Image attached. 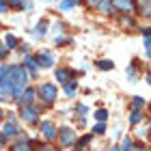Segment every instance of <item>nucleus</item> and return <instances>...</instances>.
I'll use <instances>...</instances> for the list:
<instances>
[{
	"instance_id": "f257e3e1",
	"label": "nucleus",
	"mask_w": 151,
	"mask_h": 151,
	"mask_svg": "<svg viewBox=\"0 0 151 151\" xmlns=\"http://www.w3.org/2000/svg\"><path fill=\"white\" fill-rule=\"evenodd\" d=\"M26 82H28V71H26L24 67H11V69L6 71V78H4L2 88L11 91V93L17 97V95L24 91Z\"/></svg>"
},
{
	"instance_id": "f03ea898",
	"label": "nucleus",
	"mask_w": 151,
	"mask_h": 151,
	"mask_svg": "<svg viewBox=\"0 0 151 151\" xmlns=\"http://www.w3.org/2000/svg\"><path fill=\"white\" fill-rule=\"evenodd\" d=\"M39 95L45 101H54V97H56V86H54V84H43L41 91H39Z\"/></svg>"
},
{
	"instance_id": "7ed1b4c3",
	"label": "nucleus",
	"mask_w": 151,
	"mask_h": 151,
	"mask_svg": "<svg viewBox=\"0 0 151 151\" xmlns=\"http://www.w3.org/2000/svg\"><path fill=\"white\" fill-rule=\"evenodd\" d=\"M73 140H76V134H73L71 127H63V129H60V142H63L65 147L73 145Z\"/></svg>"
},
{
	"instance_id": "20e7f679",
	"label": "nucleus",
	"mask_w": 151,
	"mask_h": 151,
	"mask_svg": "<svg viewBox=\"0 0 151 151\" xmlns=\"http://www.w3.org/2000/svg\"><path fill=\"white\" fill-rule=\"evenodd\" d=\"M37 63H39L41 67H52V65H54V56H52L50 52H41L39 58H37Z\"/></svg>"
},
{
	"instance_id": "39448f33",
	"label": "nucleus",
	"mask_w": 151,
	"mask_h": 151,
	"mask_svg": "<svg viewBox=\"0 0 151 151\" xmlns=\"http://www.w3.org/2000/svg\"><path fill=\"white\" fill-rule=\"evenodd\" d=\"M22 116H24V121H28V123H35V121H37V110H35V108H28V106H24V108H22Z\"/></svg>"
},
{
	"instance_id": "423d86ee",
	"label": "nucleus",
	"mask_w": 151,
	"mask_h": 151,
	"mask_svg": "<svg viewBox=\"0 0 151 151\" xmlns=\"http://www.w3.org/2000/svg\"><path fill=\"white\" fill-rule=\"evenodd\" d=\"M41 129H43V136H45V138H50V140L56 136V127H54L50 121H45L43 125H41Z\"/></svg>"
},
{
	"instance_id": "0eeeda50",
	"label": "nucleus",
	"mask_w": 151,
	"mask_h": 151,
	"mask_svg": "<svg viewBox=\"0 0 151 151\" xmlns=\"http://www.w3.org/2000/svg\"><path fill=\"white\" fill-rule=\"evenodd\" d=\"M32 99H35V91H32V88H26V93L22 95L19 101H22V104H28V101H32Z\"/></svg>"
},
{
	"instance_id": "6e6552de",
	"label": "nucleus",
	"mask_w": 151,
	"mask_h": 151,
	"mask_svg": "<svg viewBox=\"0 0 151 151\" xmlns=\"http://www.w3.org/2000/svg\"><path fill=\"white\" fill-rule=\"evenodd\" d=\"M112 2H114V6H119V9H125V11L132 9V2H129V0H112Z\"/></svg>"
},
{
	"instance_id": "1a4fd4ad",
	"label": "nucleus",
	"mask_w": 151,
	"mask_h": 151,
	"mask_svg": "<svg viewBox=\"0 0 151 151\" xmlns=\"http://www.w3.org/2000/svg\"><path fill=\"white\" fill-rule=\"evenodd\" d=\"M56 78L67 84V80H69V71H67V69H58V71H56Z\"/></svg>"
},
{
	"instance_id": "9d476101",
	"label": "nucleus",
	"mask_w": 151,
	"mask_h": 151,
	"mask_svg": "<svg viewBox=\"0 0 151 151\" xmlns=\"http://www.w3.org/2000/svg\"><path fill=\"white\" fill-rule=\"evenodd\" d=\"M73 93H76V82H69V84H65V95H67V97H71Z\"/></svg>"
},
{
	"instance_id": "9b49d317",
	"label": "nucleus",
	"mask_w": 151,
	"mask_h": 151,
	"mask_svg": "<svg viewBox=\"0 0 151 151\" xmlns=\"http://www.w3.org/2000/svg\"><path fill=\"white\" fill-rule=\"evenodd\" d=\"M43 32H45V22H41L37 28H35V37H37V39H41V37H43Z\"/></svg>"
},
{
	"instance_id": "f8f14e48",
	"label": "nucleus",
	"mask_w": 151,
	"mask_h": 151,
	"mask_svg": "<svg viewBox=\"0 0 151 151\" xmlns=\"http://www.w3.org/2000/svg\"><path fill=\"white\" fill-rule=\"evenodd\" d=\"M78 4V0H63V2H60V9H71V6H76Z\"/></svg>"
},
{
	"instance_id": "ddd939ff",
	"label": "nucleus",
	"mask_w": 151,
	"mask_h": 151,
	"mask_svg": "<svg viewBox=\"0 0 151 151\" xmlns=\"http://www.w3.org/2000/svg\"><path fill=\"white\" fill-rule=\"evenodd\" d=\"M24 63H26V67H28V69H32V71H35V69H37V60H35V58H30V56H26V60H24Z\"/></svg>"
},
{
	"instance_id": "4468645a",
	"label": "nucleus",
	"mask_w": 151,
	"mask_h": 151,
	"mask_svg": "<svg viewBox=\"0 0 151 151\" xmlns=\"http://www.w3.org/2000/svg\"><path fill=\"white\" fill-rule=\"evenodd\" d=\"M17 45V39L13 35H6V47H15Z\"/></svg>"
},
{
	"instance_id": "2eb2a0df",
	"label": "nucleus",
	"mask_w": 151,
	"mask_h": 151,
	"mask_svg": "<svg viewBox=\"0 0 151 151\" xmlns=\"http://www.w3.org/2000/svg\"><path fill=\"white\" fill-rule=\"evenodd\" d=\"M15 132H17V125H13V123H9V125L4 127V132H2V134L6 136V134H15Z\"/></svg>"
},
{
	"instance_id": "dca6fc26",
	"label": "nucleus",
	"mask_w": 151,
	"mask_h": 151,
	"mask_svg": "<svg viewBox=\"0 0 151 151\" xmlns=\"http://www.w3.org/2000/svg\"><path fill=\"white\" fill-rule=\"evenodd\" d=\"M97 67H99V69H112V63H110V60H99Z\"/></svg>"
},
{
	"instance_id": "f3484780",
	"label": "nucleus",
	"mask_w": 151,
	"mask_h": 151,
	"mask_svg": "<svg viewBox=\"0 0 151 151\" xmlns=\"http://www.w3.org/2000/svg\"><path fill=\"white\" fill-rule=\"evenodd\" d=\"M140 11L145 13V15L149 13V0H140Z\"/></svg>"
},
{
	"instance_id": "a211bd4d",
	"label": "nucleus",
	"mask_w": 151,
	"mask_h": 151,
	"mask_svg": "<svg viewBox=\"0 0 151 151\" xmlns=\"http://www.w3.org/2000/svg\"><path fill=\"white\" fill-rule=\"evenodd\" d=\"M95 116H97L99 121H106V119H108V112H106V110H97V112H95Z\"/></svg>"
},
{
	"instance_id": "6ab92c4d",
	"label": "nucleus",
	"mask_w": 151,
	"mask_h": 151,
	"mask_svg": "<svg viewBox=\"0 0 151 151\" xmlns=\"http://www.w3.org/2000/svg\"><path fill=\"white\" fill-rule=\"evenodd\" d=\"M4 78H6V69L0 67V88H2V84H4Z\"/></svg>"
},
{
	"instance_id": "aec40b11",
	"label": "nucleus",
	"mask_w": 151,
	"mask_h": 151,
	"mask_svg": "<svg viewBox=\"0 0 151 151\" xmlns=\"http://www.w3.org/2000/svg\"><path fill=\"white\" fill-rule=\"evenodd\" d=\"M15 151H30V149H28V145H24V142H22V145L15 147Z\"/></svg>"
},
{
	"instance_id": "412c9836",
	"label": "nucleus",
	"mask_w": 151,
	"mask_h": 151,
	"mask_svg": "<svg viewBox=\"0 0 151 151\" xmlns=\"http://www.w3.org/2000/svg\"><path fill=\"white\" fill-rule=\"evenodd\" d=\"M138 121H140V114H138V112H134V114H132V123L136 125V123H138Z\"/></svg>"
},
{
	"instance_id": "4be33fe9",
	"label": "nucleus",
	"mask_w": 151,
	"mask_h": 151,
	"mask_svg": "<svg viewBox=\"0 0 151 151\" xmlns=\"http://www.w3.org/2000/svg\"><path fill=\"white\" fill-rule=\"evenodd\" d=\"M104 129H106V125H104V123H99V125H95V132H104Z\"/></svg>"
},
{
	"instance_id": "5701e85b",
	"label": "nucleus",
	"mask_w": 151,
	"mask_h": 151,
	"mask_svg": "<svg viewBox=\"0 0 151 151\" xmlns=\"http://www.w3.org/2000/svg\"><path fill=\"white\" fill-rule=\"evenodd\" d=\"M2 56H6V50H4V45L0 43V58H2Z\"/></svg>"
},
{
	"instance_id": "b1692460",
	"label": "nucleus",
	"mask_w": 151,
	"mask_h": 151,
	"mask_svg": "<svg viewBox=\"0 0 151 151\" xmlns=\"http://www.w3.org/2000/svg\"><path fill=\"white\" fill-rule=\"evenodd\" d=\"M6 11V4H4V0H0V13H4Z\"/></svg>"
},
{
	"instance_id": "393cba45",
	"label": "nucleus",
	"mask_w": 151,
	"mask_h": 151,
	"mask_svg": "<svg viewBox=\"0 0 151 151\" xmlns=\"http://www.w3.org/2000/svg\"><path fill=\"white\" fill-rule=\"evenodd\" d=\"M4 142H6V136H4L2 132H0V145H4Z\"/></svg>"
},
{
	"instance_id": "a878e982",
	"label": "nucleus",
	"mask_w": 151,
	"mask_h": 151,
	"mask_svg": "<svg viewBox=\"0 0 151 151\" xmlns=\"http://www.w3.org/2000/svg\"><path fill=\"white\" fill-rule=\"evenodd\" d=\"M11 4H15V6H22V0H11Z\"/></svg>"
},
{
	"instance_id": "bb28decb",
	"label": "nucleus",
	"mask_w": 151,
	"mask_h": 151,
	"mask_svg": "<svg viewBox=\"0 0 151 151\" xmlns=\"http://www.w3.org/2000/svg\"><path fill=\"white\" fill-rule=\"evenodd\" d=\"M110 151H121V149H119V147H112V149H110Z\"/></svg>"
},
{
	"instance_id": "cd10ccee",
	"label": "nucleus",
	"mask_w": 151,
	"mask_h": 151,
	"mask_svg": "<svg viewBox=\"0 0 151 151\" xmlns=\"http://www.w3.org/2000/svg\"><path fill=\"white\" fill-rule=\"evenodd\" d=\"M136 151H145V149H142V147H136Z\"/></svg>"
},
{
	"instance_id": "c85d7f7f",
	"label": "nucleus",
	"mask_w": 151,
	"mask_h": 151,
	"mask_svg": "<svg viewBox=\"0 0 151 151\" xmlns=\"http://www.w3.org/2000/svg\"><path fill=\"white\" fill-rule=\"evenodd\" d=\"M0 119H2V110H0Z\"/></svg>"
}]
</instances>
